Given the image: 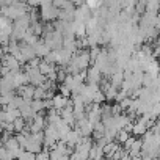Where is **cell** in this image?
<instances>
[{
  "label": "cell",
  "mask_w": 160,
  "mask_h": 160,
  "mask_svg": "<svg viewBox=\"0 0 160 160\" xmlns=\"http://www.w3.org/2000/svg\"><path fill=\"white\" fill-rule=\"evenodd\" d=\"M41 19L44 22H55L58 21V16H60V10L53 5V2H41Z\"/></svg>",
  "instance_id": "obj_1"
},
{
  "label": "cell",
  "mask_w": 160,
  "mask_h": 160,
  "mask_svg": "<svg viewBox=\"0 0 160 160\" xmlns=\"http://www.w3.org/2000/svg\"><path fill=\"white\" fill-rule=\"evenodd\" d=\"M25 72H27V75H28V80H30V85H33V87H42L46 82H47V77L39 71V68L38 69H32V68H27L25 66Z\"/></svg>",
  "instance_id": "obj_2"
},
{
  "label": "cell",
  "mask_w": 160,
  "mask_h": 160,
  "mask_svg": "<svg viewBox=\"0 0 160 160\" xmlns=\"http://www.w3.org/2000/svg\"><path fill=\"white\" fill-rule=\"evenodd\" d=\"M74 130L80 132V133H82V137H90V135L94 133V124H93L88 118H83V119L77 121Z\"/></svg>",
  "instance_id": "obj_3"
},
{
  "label": "cell",
  "mask_w": 160,
  "mask_h": 160,
  "mask_svg": "<svg viewBox=\"0 0 160 160\" xmlns=\"http://www.w3.org/2000/svg\"><path fill=\"white\" fill-rule=\"evenodd\" d=\"M102 75L104 74L101 72V69L96 64H91L90 69H88V83H98V85H101L102 78H104Z\"/></svg>",
  "instance_id": "obj_4"
},
{
  "label": "cell",
  "mask_w": 160,
  "mask_h": 160,
  "mask_svg": "<svg viewBox=\"0 0 160 160\" xmlns=\"http://www.w3.org/2000/svg\"><path fill=\"white\" fill-rule=\"evenodd\" d=\"M35 90H36V87H33V85H25V87H21V88L16 90V96H21V98H24V99H32V101H33V98H35Z\"/></svg>",
  "instance_id": "obj_5"
},
{
  "label": "cell",
  "mask_w": 160,
  "mask_h": 160,
  "mask_svg": "<svg viewBox=\"0 0 160 160\" xmlns=\"http://www.w3.org/2000/svg\"><path fill=\"white\" fill-rule=\"evenodd\" d=\"M149 132V129H148V126L138 118L137 121H135V124H133V130H132V135L133 137H144L146 133Z\"/></svg>",
  "instance_id": "obj_6"
},
{
  "label": "cell",
  "mask_w": 160,
  "mask_h": 160,
  "mask_svg": "<svg viewBox=\"0 0 160 160\" xmlns=\"http://www.w3.org/2000/svg\"><path fill=\"white\" fill-rule=\"evenodd\" d=\"M68 104H69V99L64 98V96H61V94H57V96L53 98V110H57L58 113H60L61 110H64Z\"/></svg>",
  "instance_id": "obj_7"
},
{
  "label": "cell",
  "mask_w": 160,
  "mask_h": 160,
  "mask_svg": "<svg viewBox=\"0 0 160 160\" xmlns=\"http://www.w3.org/2000/svg\"><path fill=\"white\" fill-rule=\"evenodd\" d=\"M33 49H35V52H36V57H38V58H41V60H44V58H46V57H47V55L52 52V50H50V49H49V47H47V46H46L42 41H39V42H38V44H36Z\"/></svg>",
  "instance_id": "obj_8"
},
{
  "label": "cell",
  "mask_w": 160,
  "mask_h": 160,
  "mask_svg": "<svg viewBox=\"0 0 160 160\" xmlns=\"http://www.w3.org/2000/svg\"><path fill=\"white\" fill-rule=\"evenodd\" d=\"M110 82H112L113 87H116V88L121 90V85H122V82H124V72H115V74L110 77Z\"/></svg>",
  "instance_id": "obj_9"
},
{
  "label": "cell",
  "mask_w": 160,
  "mask_h": 160,
  "mask_svg": "<svg viewBox=\"0 0 160 160\" xmlns=\"http://www.w3.org/2000/svg\"><path fill=\"white\" fill-rule=\"evenodd\" d=\"M13 126H14V130H16V133H22V132L27 129L28 122H27V119H24V118L21 116V118H18V119L13 122Z\"/></svg>",
  "instance_id": "obj_10"
},
{
  "label": "cell",
  "mask_w": 160,
  "mask_h": 160,
  "mask_svg": "<svg viewBox=\"0 0 160 160\" xmlns=\"http://www.w3.org/2000/svg\"><path fill=\"white\" fill-rule=\"evenodd\" d=\"M105 98H107V101H116V98H118V93H119V88H116V87H113V85H110L105 91Z\"/></svg>",
  "instance_id": "obj_11"
},
{
  "label": "cell",
  "mask_w": 160,
  "mask_h": 160,
  "mask_svg": "<svg viewBox=\"0 0 160 160\" xmlns=\"http://www.w3.org/2000/svg\"><path fill=\"white\" fill-rule=\"evenodd\" d=\"M32 108H33V112L38 115V113L46 112V104H44V101H33V102H32Z\"/></svg>",
  "instance_id": "obj_12"
},
{
  "label": "cell",
  "mask_w": 160,
  "mask_h": 160,
  "mask_svg": "<svg viewBox=\"0 0 160 160\" xmlns=\"http://www.w3.org/2000/svg\"><path fill=\"white\" fill-rule=\"evenodd\" d=\"M130 137H132V135H130L127 130H119V132H118V135H116V141L122 146V144H124V143L130 138Z\"/></svg>",
  "instance_id": "obj_13"
},
{
  "label": "cell",
  "mask_w": 160,
  "mask_h": 160,
  "mask_svg": "<svg viewBox=\"0 0 160 160\" xmlns=\"http://www.w3.org/2000/svg\"><path fill=\"white\" fill-rule=\"evenodd\" d=\"M46 96H47V91H46L42 87H38V88L35 90V98H33V101H44Z\"/></svg>",
  "instance_id": "obj_14"
},
{
  "label": "cell",
  "mask_w": 160,
  "mask_h": 160,
  "mask_svg": "<svg viewBox=\"0 0 160 160\" xmlns=\"http://www.w3.org/2000/svg\"><path fill=\"white\" fill-rule=\"evenodd\" d=\"M107 101V98H105V93L102 91V90H99L96 94H94V101H93V104H98V105H104V102Z\"/></svg>",
  "instance_id": "obj_15"
},
{
  "label": "cell",
  "mask_w": 160,
  "mask_h": 160,
  "mask_svg": "<svg viewBox=\"0 0 160 160\" xmlns=\"http://www.w3.org/2000/svg\"><path fill=\"white\" fill-rule=\"evenodd\" d=\"M18 160H36V154H33V152H28V151H22V154L19 155V158Z\"/></svg>",
  "instance_id": "obj_16"
},
{
  "label": "cell",
  "mask_w": 160,
  "mask_h": 160,
  "mask_svg": "<svg viewBox=\"0 0 160 160\" xmlns=\"http://www.w3.org/2000/svg\"><path fill=\"white\" fill-rule=\"evenodd\" d=\"M58 90H60V94H61V96H64V98H68V99L72 96L71 88H69V87H66V85H60V87H58Z\"/></svg>",
  "instance_id": "obj_17"
},
{
  "label": "cell",
  "mask_w": 160,
  "mask_h": 160,
  "mask_svg": "<svg viewBox=\"0 0 160 160\" xmlns=\"http://www.w3.org/2000/svg\"><path fill=\"white\" fill-rule=\"evenodd\" d=\"M36 160H50V151L42 149L39 154H36Z\"/></svg>",
  "instance_id": "obj_18"
},
{
  "label": "cell",
  "mask_w": 160,
  "mask_h": 160,
  "mask_svg": "<svg viewBox=\"0 0 160 160\" xmlns=\"http://www.w3.org/2000/svg\"><path fill=\"white\" fill-rule=\"evenodd\" d=\"M135 141H137V137H133V135H132V137H130L124 144H122V148H124L126 151H130V149H132V146L135 144Z\"/></svg>",
  "instance_id": "obj_19"
},
{
  "label": "cell",
  "mask_w": 160,
  "mask_h": 160,
  "mask_svg": "<svg viewBox=\"0 0 160 160\" xmlns=\"http://www.w3.org/2000/svg\"><path fill=\"white\" fill-rule=\"evenodd\" d=\"M151 113H152L155 118H160V104H154V105H152Z\"/></svg>",
  "instance_id": "obj_20"
},
{
  "label": "cell",
  "mask_w": 160,
  "mask_h": 160,
  "mask_svg": "<svg viewBox=\"0 0 160 160\" xmlns=\"http://www.w3.org/2000/svg\"><path fill=\"white\" fill-rule=\"evenodd\" d=\"M121 160H132V157H130V154H126V155H124Z\"/></svg>",
  "instance_id": "obj_21"
}]
</instances>
